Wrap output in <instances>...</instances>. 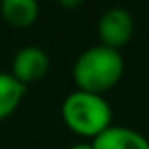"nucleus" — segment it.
Here are the masks:
<instances>
[{"label": "nucleus", "mask_w": 149, "mask_h": 149, "mask_svg": "<svg viewBox=\"0 0 149 149\" xmlns=\"http://www.w3.org/2000/svg\"><path fill=\"white\" fill-rule=\"evenodd\" d=\"M125 72L123 55L106 45H93L85 49L74 62V81L79 91L104 95L119 83Z\"/></svg>", "instance_id": "obj_1"}, {"label": "nucleus", "mask_w": 149, "mask_h": 149, "mask_svg": "<svg viewBox=\"0 0 149 149\" xmlns=\"http://www.w3.org/2000/svg\"><path fill=\"white\" fill-rule=\"evenodd\" d=\"M26 85H23L11 72H0V119L11 115L25 96Z\"/></svg>", "instance_id": "obj_7"}, {"label": "nucleus", "mask_w": 149, "mask_h": 149, "mask_svg": "<svg viewBox=\"0 0 149 149\" xmlns=\"http://www.w3.org/2000/svg\"><path fill=\"white\" fill-rule=\"evenodd\" d=\"M95 149H149V140L142 132L128 127H108L93 138Z\"/></svg>", "instance_id": "obj_5"}, {"label": "nucleus", "mask_w": 149, "mask_h": 149, "mask_svg": "<svg viewBox=\"0 0 149 149\" xmlns=\"http://www.w3.org/2000/svg\"><path fill=\"white\" fill-rule=\"evenodd\" d=\"M134 34V19L130 11L125 8H109L98 19V36L102 45L119 51L123 45L130 42Z\"/></svg>", "instance_id": "obj_3"}, {"label": "nucleus", "mask_w": 149, "mask_h": 149, "mask_svg": "<svg viewBox=\"0 0 149 149\" xmlns=\"http://www.w3.org/2000/svg\"><path fill=\"white\" fill-rule=\"evenodd\" d=\"M68 149H95V146H93V142H91V143L79 142V143H74V146H70Z\"/></svg>", "instance_id": "obj_8"}, {"label": "nucleus", "mask_w": 149, "mask_h": 149, "mask_svg": "<svg viewBox=\"0 0 149 149\" xmlns=\"http://www.w3.org/2000/svg\"><path fill=\"white\" fill-rule=\"evenodd\" d=\"M61 113L66 127L81 136L96 138L100 132L111 127V106L104 95L77 89L64 98Z\"/></svg>", "instance_id": "obj_2"}, {"label": "nucleus", "mask_w": 149, "mask_h": 149, "mask_svg": "<svg viewBox=\"0 0 149 149\" xmlns=\"http://www.w3.org/2000/svg\"><path fill=\"white\" fill-rule=\"evenodd\" d=\"M49 70V55L38 45H25L15 53L11 62V74L23 85L38 81Z\"/></svg>", "instance_id": "obj_4"}, {"label": "nucleus", "mask_w": 149, "mask_h": 149, "mask_svg": "<svg viewBox=\"0 0 149 149\" xmlns=\"http://www.w3.org/2000/svg\"><path fill=\"white\" fill-rule=\"evenodd\" d=\"M0 11L10 25L23 29L36 21L38 13H40V6L36 0H4Z\"/></svg>", "instance_id": "obj_6"}]
</instances>
